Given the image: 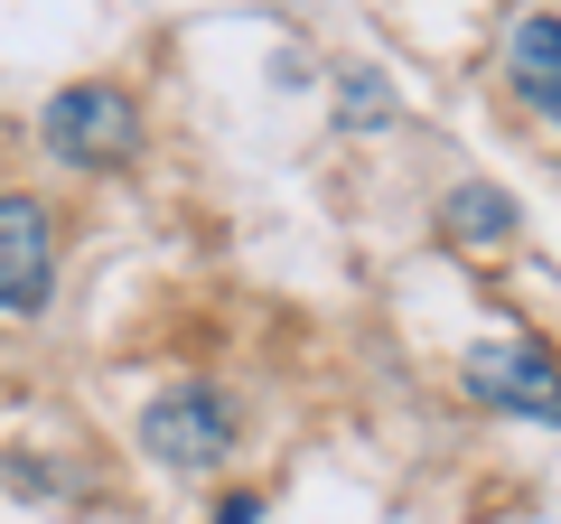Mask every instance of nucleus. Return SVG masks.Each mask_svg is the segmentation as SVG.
<instances>
[{"label": "nucleus", "mask_w": 561, "mask_h": 524, "mask_svg": "<svg viewBox=\"0 0 561 524\" xmlns=\"http://www.w3.org/2000/svg\"><path fill=\"white\" fill-rule=\"evenodd\" d=\"M47 282H57V225L38 197H0V309L10 319H38Z\"/></svg>", "instance_id": "7ed1b4c3"}, {"label": "nucleus", "mask_w": 561, "mask_h": 524, "mask_svg": "<svg viewBox=\"0 0 561 524\" xmlns=\"http://www.w3.org/2000/svg\"><path fill=\"white\" fill-rule=\"evenodd\" d=\"M515 94L534 103L542 122L561 113V20L552 10H534V20L515 29Z\"/></svg>", "instance_id": "39448f33"}, {"label": "nucleus", "mask_w": 561, "mask_h": 524, "mask_svg": "<svg viewBox=\"0 0 561 524\" xmlns=\"http://www.w3.org/2000/svg\"><path fill=\"white\" fill-rule=\"evenodd\" d=\"M38 132H47V150H57L66 169H122L140 150V103L122 94V84H66Z\"/></svg>", "instance_id": "f257e3e1"}, {"label": "nucleus", "mask_w": 561, "mask_h": 524, "mask_svg": "<svg viewBox=\"0 0 561 524\" xmlns=\"http://www.w3.org/2000/svg\"><path fill=\"white\" fill-rule=\"evenodd\" d=\"M440 225L468 243V253H496V243H515L524 216H515V197H505V187H459V197L440 206Z\"/></svg>", "instance_id": "423d86ee"}, {"label": "nucleus", "mask_w": 561, "mask_h": 524, "mask_svg": "<svg viewBox=\"0 0 561 524\" xmlns=\"http://www.w3.org/2000/svg\"><path fill=\"white\" fill-rule=\"evenodd\" d=\"M140 449L160 468H216L234 449V403H225L216 384H169L160 403L140 412Z\"/></svg>", "instance_id": "f03ea898"}, {"label": "nucleus", "mask_w": 561, "mask_h": 524, "mask_svg": "<svg viewBox=\"0 0 561 524\" xmlns=\"http://www.w3.org/2000/svg\"><path fill=\"white\" fill-rule=\"evenodd\" d=\"M468 394L486 412H524V422H552V356L534 338H496V346H468Z\"/></svg>", "instance_id": "20e7f679"}, {"label": "nucleus", "mask_w": 561, "mask_h": 524, "mask_svg": "<svg viewBox=\"0 0 561 524\" xmlns=\"http://www.w3.org/2000/svg\"><path fill=\"white\" fill-rule=\"evenodd\" d=\"M337 122H346V132H365V122H393V94H383L375 76H346V84H337Z\"/></svg>", "instance_id": "0eeeda50"}, {"label": "nucleus", "mask_w": 561, "mask_h": 524, "mask_svg": "<svg viewBox=\"0 0 561 524\" xmlns=\"http://www.w3.org/2000/svg\"><path fill=\"white\" fill-rule=\"evenodd\" d=\"M253 515H262V497H225L216 505V524H253Z\"/></svg>", "instance_id": "6e6552de"}]
</instances>
